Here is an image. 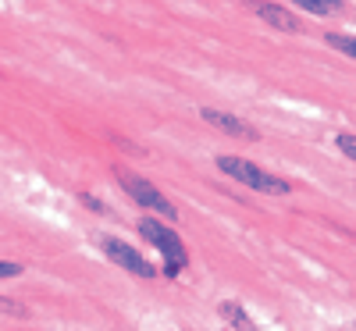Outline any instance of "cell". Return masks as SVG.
I'll use <instances>...</instances> for the list:
<instances>
[{
    "label": "cell",
    "mask_w": 356,
    "mask_h": 331,
    "mask_svg": "<svg viewBox=\"0 0 356 331\" xmlns=\"http://www.w3.org/2000/svg\"><path fill=\"white\" fill-rule=\"evenodd\" d=\"M139 235H143L150 246H157V253L164 257V275H168V278L182 275L186 264H189V253H186L182 235L171 232L168 225H161L157 218H143V221H139Z\"/></svg>",
    "instance_id": "cell-1"
},
{
    "label": "cell",
    "mask_w": 356,
    "mask_h": 331,
    "mask_svg": "<svg viewBox=\"0 0 356 331\" xmlns=\"http://www.w3.org/2000/svg\"><path fill=\"white\" fill-rule=\"evenodd\" d=\"M218 168H221L228 178H235V182H243V186H250V189H257V193H267V196H289V193H292V182H285V178H278V175H271V171H264L260 164H253V161H246V157L225 154V157H218Z\"/></svg>",
    "instance_id": "cell-2"
},
{
    "label": "cell",
    "mask_w": 356,
    "mask_h": 331,
    "mask_svg": "<svg viewBox=\"0 0 356 331\" xmlns=\"http://www.w3.org/2000/svg\"><path fill=\"white\" fill-rule=\"evenodd\" d=\"M118 182H122V189L132 196V203H139V207H146V210H157L161 218H178V210H175V203L157 189V186H150L146 178H139V175H129V171H118Z\"/></svg>",
    "instance_id": "cell-3"
},
{
    "label": "cell",
    "mask_w": 356,
    "mask_h": 331,
    "mask_svg": "<svg viewBox=\"0 0 356 331\" xmlns=\"http://www.w3.org/2000/svg\"><path fill=\"white\" fill-rule=\"evenodd\" d=\"M97 246L107 253V260H111V264L125 267L129 275H136V278H157V264H150V260H146L139 250H132L129 243H122V239L100 235V239H97Z\"/></svg>",
    "instance_id": "cell-4"
},
{
    "label": "cell",
    "mask_w": 356,
    "mask_h": 331,
    "mask_svg": "<svg viewBox=\"0 0 356 331\" xmlns=\"http://www.w3.org/2000/svg\"><path fill=\"white\" fill-rule=\"evenodd\" d=\"M200 118H203L207 125H214V129H221V132L235 136V139H250V143H257V139H260V132H257L250 122H243V118H235V114H228V111L203 107V111H200Z\"/></svg>",
    "instance_id": "cell-5"
},
{
    "label": "cell",
    "mask_w": 356,
    "mask_h": 331,
    "mask_svg": "<svg viewBox=\"0 0 356 331\" xmlns=\"http://www.w3.org/2000/svg\"><path fill=\"white\" fill-rule=\"evenodd\" d=\"M253 11L267 22V25H271V29H278V33H303V29H300V18H296V15H289L285 8H278V4H267V0H253Z\"/></svg>",
    "instance_id": "cell-6"
},
{
    "label": "cell",
    "mask_w": 356,
    "mask_h": 331,
    "mask_svg": "<svg viewBox=\"0 0 356 331\" xmlns=\"http://www.w3.org/2000/svg\"><path fill=\"white\" fill-rule=\"evenodd\" d=\"M218 314H221V317H225L232 328H246V331H257V321H253V317H250V314H246L239 303H232V299H225V303L218 307Z\"/></svg>",
    "instance_id": "cell-7"
},
{
    "label": "cell",
    "mask_w": 356,
    "mask_h": 331,
    "mask_svg": "<svg viewBox=\"0 0 356 331\" xmlns=\"http://www.w3.org/2000/svg\"><path fill=\"white\" fill-rule=\"evenodd\" d=\"M289 4H300L310 15H339L342 11V0H289Z\"/></svg>",
    "instance_id": "cell-8"
},
{
    "label": "cell",
    "mask_w": 356,
    "mask_h": 331,
    "mask_svg": "<svg viewBox=\"0 0 356 331\" xmlns=\"http://www.w3.org/2000/svg\"><path fill=\"white\" fill-rule=\"evenodd\" d=\"M328 47L342 50L346 57H356V36H339V33H328Z\"/></svg>",
    "instance_id": "cell-9"
},
{
    "label": "cell",
    "mask_w": 356,
    "mask_h": 331,
    "mask_svg": "<svg viewBox=\"0 0 356 331\" xmlns=\"http://www.w3.org/2000/svg\"><path fill=\"white\" fill-rule=\"evenodd\" d=\"M335 143H339V150H342V154H346L349 161H356V136H349V132H342V136H339Z\"/></svg>",
    "instance_id": "cell-10"
},
{
    "label": "cell",
    "mask_w": 356,
    "mask_h": 331,
    "mask_svg": "<svg viewBox=\"0 0 356 331\" xmlns=\"http://www.w3.org/2000/svg\"><path fill=\"white\" fill-rule=\"evenodd\" d=\"M22 275V264H11V260H0V278H18Z\"/></svg>",
    "instance_id": "cell-11"
},
{
    "label": "cell",
    "mask_w": 356,
    "mask_h": 331,
    "mask_svg": "<svg viewBox=\"0 0 356 331\" xmlns=\"http://www.w3.org/2000/svg\"><path fill=\"white\" fill-rule=\"evenodd\" d=\"M82 203H86L89 210H97V214H107V207H104L97 196H89V193H82Z\"/></svg>",
    "instance_id": "cell-12"
}]
</instances>
